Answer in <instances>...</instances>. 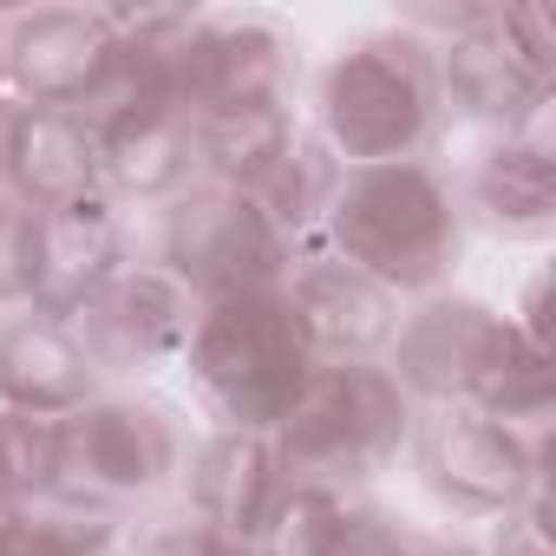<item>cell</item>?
Masks as SVG:
<instances>
[{
  "instance_id": "cell-29",
  "label": "cell",
  "mask_w": 556,
  "mask_h": 556,
  "mask_svg": "<svg viewBox=\"0 0 556 556\" xmlns=\"http://www.w3.org/2000/svg\"><path fill=\"white\" fill-rule=\"evenodd\" d=\"M497 34L517 47L523 66H536L543 79H556V14L543 8V0H497Z\"/></svg>"
},
{
  "instance_id": "cell-20",
  "label": "cell",
  "mask_w": 556,
  "mask_h": 556,
  "mask_svg": "<svg viewBox=\"0 0 556 556\" xmlns=\"http://www.w3.org/2000/svg\"><path fill=\"white\" fill-rule=\"evenodd\" d=\"M302 112L295 99H255V105H223V112H197L190 118V144H197V177L229 184V190H262L282 157L302 138Z\"/></svg>"
},
{
  "instance_id": "cell-15",
  "label": "cell",
  "mask_w": 556,
  "mask_h": 556,
  "mask_svg": "<svg viewBox=\"0 0 556 556\" xmlns=\"http://www.w3.org/2000/svg\"><path fill=\"white\" fill-rule=\"evenodd\" d=\"M40 275H34V308L40 315H79L112 275L131 268V210L105 190L66 197L40 210Z\"/></svg>"
},
{
  "instance_id": "cell-30",
  "label": "cell",
  "mask_w": 556,
  "mask_h": 556,
  "mask_svg": "<svg viewBox=\"0 0 556 556\" xmlns=\"http://www.w3.org/2000/svg\"><path fill=\"white\" fill-rule=\"evenodd\" d=\"M380 556H432V536H419V530H400Z\"/></svg>"
},
{
  "instance_id": "cell-4",
  "label": "cell",
  "mask_w": 556,
  "mask_h": 556,
  "mask_svg": "<svg viewBox=\"0 0 556 556\" xmlns=\"http://www.w3.org/2000/svg\"><path fill=\"white\" fill-rule=\"evenodd\" d=\"M413 413L419 406L393 387L380 361H321L308 393L275 426V452H282L289 478L302 484L367 491L380 471L406 458Z\"/></svg>"
},
{
  "instance_id": "cell-19",
  "label": "cell",
  "mask_w": 556,
  "mask_h": 556,
  "mask_svg": "<svg viewBox=\"0 0 556 556\" xmlns=\"http://www.w3.org/2000/svg\"><path fill=\"white\" fill-rule=\"evenodd\" d=\"M406 523L348 484H289L282 510L262 530V556H380Z\"/></svg>"
},
{
  "instance_id": "cell-23",
  "label": "cell",
  "mask_w": 556,
  "mask_h": 556,
  "mask_svg": "<svg viewBox=\"0 0 556 556\" xmlns=\"http://www.w3.org/2000/svg\"><path fill=\"white\" fill-rule=\"evenodd\" d=\"M341 177H348V164H341V157L321 144V131L308 125V131L295 138V151L282 157V170H275L255 197H262V210L275 216V229L302 249V242H321V223H328V210H334Z\"/></svg>"
},
{
  "instance_id": "cell-12",
  "label": "cell",
  "mask_w": 556,
  "mask_h": 556,
  "mask_svg": "<svg viewBox=\"0 0 556 556\" xmlns=\"http://www.w3.org/2000/svg\"><path fill=\"white\" fill-rule=\"evenodd\" d=\"M315 361H380L406 302L393 289H380L367 268L341 262L328 242H302L289 262V282H282Z\"/></svg>"
},
{
  "instance_id": "cell-26",
  "label": "cell",
  "mask_w": 556,
  "mask_h": 556,
  "mask_svg": "<svg viewBox=\"0 0 556 556\" xmlns=\"http://www.w3.org/2000/svg\"><path fill=\"white\" fill-rule=\"evenodd\" d=\"M47 452H53L47 419H21L0 406V504H27L47 491Z\"/></svg>"
},
{
  "instance_id": "cell-16",
  "label": "cell",
  "mask_w": 556,
  "mask_h": 556,
  "mask_svg": "<svg viewBox=\"0 0 556 556\" xmlns=\"http://www.w3.org/2000/svg\"><path fill=\"white\" fill-rule=\"evenodd\" d=\"M0 190L53 210L99 190V131L79 105H8L0 112Z\"/></svg>"
},
{
  "instance_id": "cell-3",
  "label": "cell",
  "mask_w": 556,
  "mask_h": 556,
  "mask_svg": "<svg viewBox=\"0 0 556 556\" xmlns=\"http://www.w3.org/2000/svg\"><path fill=\"white\" fill-rule=\"evenodd\" d=\"M190 374V393L203 413L229 432H275L289 419V406L315 380V348L289 308L282 289L262 295H223L197 308L190 348L177 361Z\"/></svg>"
},
{
  "instance_id": "cell-17",
  "label": "cell",
  "mask_w": 556,
  "mask_h": 556,
  "mask_svg": "<svg viewBox=\"0 0 556 556\" xmlns=\"http://www.w3.org/2000/svg\"><path fill=\"white\" fill-rule=\"evenodd\" d=\"M432 66H439V99H445V118H465L478 125L484 138L491 131H517L536 105L556 99V79H543L536 66L517 60V47L497 34V8L484 27L432 47Z\"/></svg>"
},
{
  "instance_id": "cell-6",
  "label": "cell",
  "mask_w": 556,
  "mask_h": 556,
  "mask_svg": "<svg viewBox=\"0 0 556 556\" xmlns=\"http://www.w3.org/2000/svg\"><path fill=\"white\" fill-rule=\"evenodd\" d=\"M289 262H295V242L275 229L255 190L197 177L170 203H157V268L177 275L197 302L282 289Z\"/></svg>"
},
{
  "instance_id": "cell-9",
  "label": "cell",
  "mask_w": 556,
  "mask_h": 556,
  "mask_svg": "<svg viewBox=\"0 0 556 556\" xmlns=\"http://www.w3.org/2000/svg\"><path fill=\"white\" fill-rule=\"evenodd\" d=\"M197 308L203 302L177 282V275H164L157 262H131L79 315H66V328L79 334L92 374L112 387V380H151V374L177 367L184 348H190Z\"/></svg>"
},
{
  "instance_id": "cell-32",
  "label": "cell",
  "mask_w": 556,
  "mask_h": 556,
  "mask_svg": "<svg viewBox=\"0 0 556 556\" xmlns=\"http://www.w3.org/2000/svg\"><path fill=\"white\" fill-rule=\"evenodd\" d=\"M432 556H478V543H452V536H432Z\"/></svg>"
},
{
  "instance_id": "cell-24",
  "label": "cell",
  "mask_w": 556,
  "mask_h": 556,
  "mask_svg": "<svg viewBox=\"0 0 556 556\" xmlns=\"http://www.w3.org/2000/svg\"><path fill=\"white\" fill-rule=\"evenodd\" d=\"M8 556H125V517L66 497H27Z\"/></svg>"
},
{
  "instance_id": "cell-31",
  "label": "cell",
  "mask_w": 556,
  "mask_h": 556,
  "mask_svg": "<svg viewBox=\"0 0 556 556\" xmlns=\"http://www.w3.org/2000/svg\"><path fill=\"white\" fill-rule=\"evenodd\" d=\"M14 530H21V504H0V556H8V543H14Z\"/></svg>"
},
{
  "instance_id": "cell-28",
  "label": "cell",
  "mask_w": 556,
  "mask_h": 556,
  "mask_svg": "<svg viewBox=\"0 0 556 556\" xmlns=\"http://www.w3.org/2000/svg\"><path fill=\"white\" fill-rule=\"evenodd\" d=\"M131 556H262V543H236V536L197 523L190 510H177L170 523H151Z\"/></svg>"
},
{
  "instance_id": "cell-14",
  "label": "cell",
  "mask_w": 556,
  "mask_h": 556,
  "mask_svg": "<svg viewBox=\"0 0 556 556\" xmlns=\"http://www.w3.org/2000/svg\"><path fill=\"white\" fill-rule=\"evenodd\" d=\"M118 27L105 8H27L0 21V60H8L14 105H79L105 73Z\"/></svg>"
},
{
  "instance_id": "cell-13",
  "label": "cell",
  "mask_w": 556,
  "mask_h": 556,
  "mask_svg": "<svg viewBox=\"0 0 556 556\" xmlns=\"http://www.w3.org/2000/svg\"><path fill=\"white\" fill-rule=\"evenodd\" d=\"M177 484H184V510L236 543H262L268 517L282 510L289 497V465L275 452V432H203L184 465H177Z\"/></svg>"
},
{
  "instance_id": "cell-8",
  "label": "cell",
  "mask_w": 556,
  "mask_h": 556,
  "mask_svg": "<svg viewBox=\"0 0 556 556\" xmlns=\"http://www.w3.org/2000/svg\"><path fill=\"white\" fill-rule=\"evenodd\" d=\"M406 465L419 491L445 517H497L530 497V484L549 471V452H530L510 426H497L478 406H419Z\"/></svg>"
},
{
  "instance_id": "cell-22",
  "label": "cell",
  "mask_w": 556,
  "mask_h": 556,
  "mask_svg": "<svg viewBox=\"0 0 556 556\" xmlns=\"http://www.w3.org/2000/svg\"><path fill=\"white\" fill-rule=\"evenodd\" d=\"M79 112L99 138H112L125 125H144V118H164V112H184L177 105V53L144 47V40H118L105 73L79 99Z\"/></svg>"
},
{
  "instance_id": "cell-27",
  "label": "cell",
  "mask_w": 556,
  "mask_h": 556,
  "mask_svg": "<svg viewBox=\"0 0 556 556\" xmlns=\"http://www.w3.org/2000/svg\"><path fill=\"white\" fill-rule=\"evenodd\" d=\"M478 556H556V536H549V471L530 484L523 504L491 517V536H484Z\"/></svg>"
},
{
  "instance_id": "cell-21",
  "label": "cell",
  "mask_w": 556,
  "mask_h": 556,
  "mask_svg": "<svg viewBox=\"0 0 556 556\" xmlns=\"http://www.w3.org/2000/svg\"><path fill=\"white\" fill-rule=\"evenodd\" d=\"M184 184H197V144H190V118L164 112L144 125H125L112 138H99V190L131 203H170Z\"/></svg>"
},
{
  "instance_id": "cell-18",
  "label": "cell",
  "mask_w": 556,
  "mask_h": 556,
  "mask_svg": "<svg viewBox=\"0 0 556 556\" xmlns=\"http://www.w3.org/2000/svg\"><path fill=\"white\" fill-rule=\"evenodd\" d=\"M99 393H105V380L92 374L79 334L60 315H40V308L0 315V406L8 413L53 426Z\"/></svg>"
},
{
  "instance_id": "cell-5",
  "label": "cell",
  "mask_w": 556,
  "mask_h": 556,
  "mask_svg": "<svg viewBox=\"0 0 556 556\" xmlns=\"http://www.w3.org/2000/svg\"><path fill=\"white\" fill-rule=\"evenodd\" d=\"M184 465V426L164 400L105 387L79 413L53 419V452H47V491L86 510L125 517L131 504L157 497Z\"/></svg>"
},
{
  "instance_id": "cell-7",
  "label": "cell",
  "mask_w": 556,
  "mask_h": 556,
  "mask_svg": "<svg viewBox=\"0 0 556 556\" xmlns=\"http://www.w3.org/2000/svg\"><path fill=\"white\" fill-rule=\"evenodd\" d=\"M510 341H517V328L504 308H491L484 295H465V289H432V295L406 302L380 367L393 374V387L413 406H478V393L504 367Z\"/></svg>"
},
{
  "instance_id": "cell-1",
  "label": "cell",
  "mask_w": 556,
  "mask_h": 556,
  "mask_svg": "<svg viewBox=\"0 0 556 556\" xmlns=\"http://www.w3.org/2000/svg\"><path fill=\"white\" fill-rule=\"evenodd\" d=\"M465 210L452 177L432 157L406 164H354L334 190V210L321 223V242L367 268L380 289L400 302H419L432 289H452V275L465 262Z\"/></svg>"
},
{
  "instance_id": "cell-10",
  "label": "cell",
  "mask_w": 556,
  "mask_h": 556,
  "mask_svg": "<svg viewBox=\"0 0 556 556\" xmlns=\"http://www.w3.org/2000/svg\"><path fill=\"white\" fill-rule=\"evenodd\" d=\"M465 229H484L491 242L536 249L556 236V99L536 105L517 131H491L471 164L452 177Z\"/></svg>"
},
{
  "instance_id": "cell-25",
  "label": "cell",
  "mask_w": 556,
  "mask_h": 556,
  "mask_svg": "<svg viewBox=\"0 0 556 556\" xmlns=\"http://www.w3.org/2000/svg\"><path fill=\"white\" fill-rule=\"evenodd\" d=\"M40 210L0 190V315L34 308V275H40Z\"/></svg>"
},
{
  "instance_id": "cell-11",
  "label": "cell",
  "mask_w": 556,
  "mask_h": 556,
  "mask_svg": "<svg viewBox=\"0 0 556 556\" xmlns=\"http://www.w3.org/2000/svg\"><path fill=\"white\" fill-rule=\"evenodd\" d=\"M295 79H302V47L275 14H203L177 47L184 118L255 99H295Z\"/></svg>"
},
{
  "instance_id": "cell-2",
  "label": "cell",
  "mask_w": 556,
  "mask_h": 556,
  "mask_svg": "<svg viewBox=\"0 0 556 556\" xmlns=\"http://www.w3.org/2000/svg\"><path fill=\"white\" fill-rule=\"evenodd\" d=\"M315 131L348 170L426 157L445 131L432 47L400 27H367L341 40L315 79Z\"/></svg>"
},
{
  "instance_id": "cell-33",
  "label": "cell",
  "mask_w": 556,
  "mask_h": 556,
  "mask_svg": "<svg viewBox=\"0 0 556 556\" xmlns=\"http://www.w3.org/2000/svg\"><path fill=\"white\" fill-rule=\"evenodd\" d=\"M0 21H8V14H0ZM14 99H8V60H0V112H8Z\"/></svg>"
}]
</instances>
